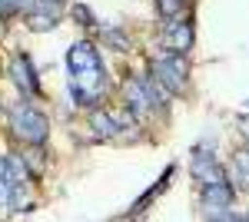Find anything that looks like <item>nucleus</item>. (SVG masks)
Here are the masks:
<instances>
[{
  "label": "nucleus",
  "mask_w": 249,
  "mask_h": 222,
  "mask_svg": "<svg viewBox=\"0 0 249 222\" xmlns=\"http://www.w3.org/2000/svg\"><path fill=\"white\" fill-rule=\"evenodd\" d=\"M163 47H166V53H186L193 47V20L190 17H176V20H170V27L163 30Z\"/></svg>",
  "instance_id": "0eeeda50"
},
{
  "label": "nucleus",
  "mask_w": 249,
  "mask_h": 222,
  "mask_svg": "<svg viewBox=\"0 0 249 222\" xmlns=\"http://www.w3.org/2000/svg\"><path fill=\"white\" fill-rule=\"evenodd\" d=\"M67 67H70V73H83V70H93V67H103L100 63V53H96V47L90 40H80L70 47V53H67Z\"/></svg>",
  "instance_id": "9d476101"
},
{
  "label": "nucleus",
  "mask_w": 249,
  "mask_h": 222,
  "mask_svg": "<svg viewBox=\"0 0 249 222\" xmlns=\"http://www.w3.org/2000/svg\"><path fill=\"white\" fill-rule=\"evenodd\" d=\"M123 100H126V110L133 113L136 120H150L153 116V100H150V86H146V76H130L126 86H123Z\"/></svg>",
  "instance_id": "20e7f679"
},
{
  "label": "nucleus",
  "mask_w": 249,
  "mask_h": 222,
  "mask_svg": "<svg viewBox=\"0 0 249 222\" xmlns=\"http://www.w3.org/2000/svg\"><path fill=\"white\" fill-rule=\"evenodd\" d=\"M27 17V27L34 30V34H47V30H53L63 17V10H60L57 0H34V7L23 14Z\"/></svg>",
  "instance_id": "423d86ee"
},
{
  "label": "nucleus",
  "mask_w": 249,
  "mask_h": 222,
  "mask_svg": "<svg viewBox=\"0 0 249 222\" xmlns=\"http://www.w3.org/2000/svg\"><path fill=\"white\" fill-rule=\"evenodd\" d=\"M10 80L17 83V90L23 93V96H37L40 93L37 70H34V63H30L27 53H17L14 60H10Z\"/></svg>",
  "instance_id": "6e6552de"
},
{
  "label": "nucleus",
  "mask_w": 249,
  "mask_h": 222,
  "mask_svg": "<svg viewBox=\"0 0 249 222\" xmlns=\"http://www.w3.org/2000/svg\"><path fill=\"white\" fill-rule=\"evenodd\" d=\"M57 3H63V0H57Z\"/></svg>",
  "instance_id": "a211bd4d"
},
{
  "label": "nucleus",
  "mask_w": 249,
  "mask_h": 222,
  "mask_svg": "<svg viewBox=\"0 0 249 222\" xmlns=\"http://www.w3.org/2000/svg\"><path fill=\"white\" fill-rule=\"evenodd\" d=\"M230 205H232V183H213L203 189V209L210 212L213 219L216 216H223V212H230Z\"/></svg>",
  "instance_id": "1a4fd4ad"
},
{
  "label": "nucleus",
  "mask_w": 249,
  "mask_h": 222,
  "mask_svg": "<svg viewBox=\"0 0 249 222\" xmlns=\"http://www.w3.org/2000/svg\"><path fill=\"white\" fill-rule=\"evenodd\" d=\"M150 73L170 90V96L176 93H186L190 90V67H186V60L183 53H166V56H156L153 63H150Z\"/></svg>",
  "instance_id": "f03ea898"
},
{
  "label": "nucleus",
  "mask_w": 249,
  "mask_h": 222,
  "mask_svg": "<svg viewBox=\"0 0 249 222\" xmlns=\"http://www.w3.org/2000/svg\"><path fill=\"white\" fill-rule=\"evenodd\" d=\"M190 169H193V176H196L199 183H206V186L223 183V179H226V169L216 163V153H213L210 146H196V149H193Z\"/></svg>",
  "instance_id": "39448f33"
},
{
  "label": "nucleus",
  "mask_w": 249,
  "mask_h": 222,
  "mask_svg": "<svg viewBox=\"0 0 249 222\" xmlns=\"http://www.w3.org/2000/svg\"><path fill=\"white\" fill-rule=\"evenodd\" d=\"M107 96V73L103 67L83 70V73H70V100L77 106H96Z\"/></svg>",
  "instance_id": "7ed1b4c3"
},
{
  "label": "nucleus",
  "mask_w": 249,
  "mask_h": 222,
  "mask_svg": "<svg viewBox=\"0 0 249 222\" xmlns=\"http://www.w3.org/2000/svg\"><path fill=\"white\" fill-rule=\"evenodd\" d=\"M213 222H246V219H239V216H230V212H223V216H216Z\"/></svg>",
  "instance_id": "f3484780"
},
{
  "label": "nucleus",
  "mask_w": 249,
  "mask_h": 222,
  "mask_svg": "<svg viewBox=\"0 0 249 222\" xmlns=\"http://www.w3.org/2000/svg\"><path fill=\"white\" fill-rule=\"evenodd\" d=\"M230 176L236 186H243V189H249V149H239L236 156H232L230 163Z\"/></svg>",
  "instance_id": "9b49d317"
},
{
  "label": "nucleus",
  "mask_w": 249,
  "mask_h": 222,
  "mask_svg": "<svg viewBox=\"0 0 249 222\" xmlns=\"http://www.w3.org/2000/svg\"><path fill=\"white\" fill-rule=\"evenodd\" d=\"M34 7V0H0V17H10V14H27Z\"/></svg>",
  "instance_id": "f8f14e48"
},
{
  "label": "nucleus",
  "mask_w": 249,
  "mask_h": 222,
  "mask_svg": "<svg viewBox=\"0 0 249 222\" xmlns=\"http://www.w3.org/2000/svg\"><path fill=\"white\" fill-rule=\"evenodd\" d=\"M100 34H103V40H107L110 47H116V50H126V47H130V40H123V34L113 30V27H103Z\"/></svg>",
  "instance_id": "2eb2a0df"
},
{
  "label": "nucleus",
  "mask_w": 249,
  "mask_h": 222,
  "mask_svg": "<svg viewBox=\"0 0 249 222\" xmlns=\"http://www.w3.org/2000/svg\"><path fill=\"white\" fill-rule=\"evenodd\" d=\"M73 17H77L80 23H87V27H93V23H96V17L90 14V7H83V3H77V7H73Z\"/></svg>",
  "instance_id": "dca6fc26"
},
{
  "label": "nucleus",
  "mask_w": 249,
  "mask_h": 222,
  "mask_svg": "<svg viewBox=\"0 0 249 222\" xmlns=\"http://www.w3.org/2000/svg\"><path fill=\"white\" fill-rule=\"evenodd\" d=\"M10 133L17 136L20 143H27V146L40 149L43 143H47L50 120H47V113L37 110L34 103H17V106L10 110Z\"/></svg>",
  "instance_id": "f257e3e1"
},
{
  "label": "nucleus",
  "mask_w": 249,
  "mask_h": 222,
  "mask_svg": "<svg viewBox=\"0 0 249 222\" xmlns=\"http://www.w3.org/2000/svg\"><path fill=\"white\" fill-rule=\"evenodd\" d=\"M156 7H160V17L163 20H176L179 10H183V0H156Z\"/></svg>",
  "instance_id": "4468645a"
},
{
  "label": "nucleus",
  "mask_w": 249,
  "mask_h": 222,
  "mask_svg": "<svg viewBox=\"0 0 249 222\" xmlns=\"http://www.w3.org/2000/svg\"><path fill=\"white\" fill-rule=\"evenodd\" d=\"M10 192H14V183H10V172H7V159L0 156V203H10Z\"/></svg>",
  "instance_id": "ddd939ff"
}]
</instances>
